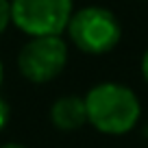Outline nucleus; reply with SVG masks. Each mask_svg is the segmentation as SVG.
<instances>
[{"label":"nucleus","mask_w":148,"mask_h":148,"mask_svg":"<svg viewBox=\"0 0 148 148\" xmlns=\"http://www.w3.org/2000/svg\"><path fill=\"white\" fill-rule=\"evenodd\" d=\"M87 122L105 135H124L137 126L142 102L137 94L122 83H98L83 96Z\"/></svg>","instance_id":"f257e3e1"},{"label":"nucleus","mask_w":148,"mask_h":148,"mask_svg":"<svg viewBox=\"0 0 148 148\" xmlns=\"http://www.w3.org/2000/svg\"><path fill=\"white\" fill-rule=\"evenodd\" d=\"M70 42L85 55H107L122 39V26L116 13L105 7H81L68 22Z\"/></svg>","instance_id":"f03ea898"},{"label":"nucleus","mask_w":148,"mask_h":148,"mask_svg":"<svg viewBox=\"0 0 148 148\" xmlns=\"http://www.w3.org/2000/svg\"><path fill=\"white\" fill-rule=\"evenodd\" d=\"M74 13V0H11V24L28 37L61 35Z\"/></svg>","instance_id":"7ed1b4c3"},{"label":"nucleus","mask_w":148,"mask_h":148,"mask_svg":"<svg viewBox=\"0 0 148 148\" xmlns=\"http://www.w3.org/2000/svg\"><path fill=\"white\" fill-rule=\"evenodd\" d=\"M68 65V44L61 35L31 37L18 55V68L31 83H50Z\"/></svg>","instance_id":"20e7f679"},{"label":"nucleus","mask_w":148,"mask_h":148,"mask_svg":"<svg viewBox=\"0 0 148 148\" xmlns=\"http://www.w3.org/2000/svg\"><path fill=\"white\" fill-rule=\"evenodd\" d=\"M50 122L59 131H79L83 124H87V109L85 100L79 96H63L52 102L50 107Z\"/></svg>","instance_id":"39448f33"},{"label":"nucleus","mask_w":148,"mask_h":148,"mask_svg":"<svg viewBox=\"0 0 148 148\" xmlns=\"http://www.w3.org/2000/svg\"><path fill=\"white\" fill-rule=\"evenodd\" d=\"M11 24V0H0V35Z\"/></svg>","instance_id":"423d86ee"},{"label":"nucleus","mask_w":148,"mask_h":148,"mask_svg":"<svg viewBox=\"0 0 148 148\" xmlns=\"http://www.w3.org/2000/svg\"><path fill=\"white\" fill-rule=\"evenodd\" d=\"M7 122H9V105L0 98V131L7 126Z\"/></svg>","instance_id":"0eeeda50"},{"label":"nucleus","mask_w":148,"mask_h":148,"mask_svg":"<svg viewBox=\"0 0 148 148\" xmlns=\"http://www.w3.org/2000/svg\"><path fill=\"white\" fill-rule=\"evenodd\" d=\"M142 74H144V81L148 83V50L144 52V57H142Z\"/></svg>","instance_id":"6e6552de"},{"label":"nucleus","mask_w":148,"mask_h":148,"mask_svg":"<svg viewBox=\"0 0 148 148\" xmlns=\"http://www.w3.org/2000/svg\"><path fill=\"white\" fill-rule=\"evenodd\" d=\"M0 148H26V146H22V144H15V142H9V144H2Z\"/></svg>","instance_id":"1a4fd4ad"},{"label":"nucleus","mask_w":148,"mask_h":148,"mask_svg":"<svg viewBox=\"0 0 148 148\" xmlns=\"http://www.w3.org/2000/svg\"><path fill=\"white\" fill-rule=\"evenodd\" d=\"M2 81H5V68H2V61H0V85H2Z\"/></svg>","instance_id":"9d476101"}]
</instances>
